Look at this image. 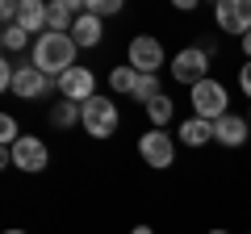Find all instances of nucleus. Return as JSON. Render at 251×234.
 Masks as SVG:
<instances>
[{
    "label": "nucleus",
    "instance_id": "f257e3e1",
    "mask_svg": "<svg viewBox=\"0 0 251 234\" xmlns=\"http://www.w3.org/2000/svg\"><path fill=\"white\" fill-rule=\"evenodd\" d=\"M75 50H80V46L72 42V34H50V29H46V34L34 42V59H29V63L59 84L63 75L75 67Z\"/></svg>",
    "mask_w": 251,
    "mask_h": 234
},
{
    "label": "nucleus",
    "instance_id": "f03ea898",
    "mask_svg": "<svg viewBox=\"0 0 251 234\" xmlns=\"http://www.w3.org/2000/svg\"><path fill=\"white\" fill-rule=\"evenodd\" d=\"M226 113H230L226 84H218V80H201L197 88H193V117H201V121H222Z\"/></svg>",
    "mask_w": 251,
    "mask_h": 234
},
{
    "label": "nucleus",
    "instance_id": "7ed1b4c3",
    "mask_svg": "<svg viewBox=\"0 0 251 234\" xmlns=\"http://www.w3.org/2000/svg\"><path fill=\"white\" fill-rule=\"evenodd\" d=\"M172 80L197 88L201 80H209V50L205 46H184V50L172 59Z\"/></svg>",
    "mask_w": 251,
    "mask_h": 234
},
{
    "label": "nucleus",
    "instance_id": "20e7f679",
    "mask_svg": "<svg viewBox=\"0 0 251 234\" xmlns=\"http://www.w3.org/2000/svg\"><path fill=\"white\" fill-rule=\"evenodd\" d=\"M117 121H122V117H117V105H113V100L92 96L88 105H84V121H80V126L88 130L92 138H109V134H117Z\"/></svg>",
    "mask_w": 251,
    "mask_h": 234
},
{
    "label": "nucleus",
    "instance_id": "39448f33",
    "mask_svg": "<svg viewBox=\"0 0 251 234\" xmlns=\"http://www.w3.org/2000/svg\"><path fill=\"white\" fill-rule=\"evenodd\" d=\"M138 155H143L147 167H159V171H163V167L176 163V142H172L168 130H151V134L138 138Z\"/></svg>",
    "mask_w": 251,
    "mask_h": 234
},
{
    "label": "nucleus",
    "instance_id": "423d86ee",
    "mask_svg": "<svg viewBox=\"0 0 251 234\" xmlns=\"http://www.w3.org/2000/svg\"><path fill=\"white\" fill-rule=\"evenodd\" d=\"M9 159H13V167H21V171H42L46 163H50V151H46V142H42V138L21 134L17 142L9 146Z\"/></svg>",
    "mask_w": 251,
    "mask_h": 234
},
{
    "label": "nucleus",
    "instance_id": "0eeeda50",
    "mask_svg": "<svg viewBox=\"0 0 251 234\" xmlns=\"http://www.w3.org/2000/svg\"><path fill=\"white\" fill-rule=\"evenodd\" d=\"M214 17H218V29H222V34L247 38L251 34V0H218Z\"/></svg>",
    "mask_w": 251,
    "mask_h": 234
},
{
    "label": "nucleus",
    "instance_id": "6e6552de",
    "mask_svg": "<svg viewBox=\"0 0 251 234\" xmlns=\"http://www.w3.org/2000/svg\"><path fill=\"white\" fill-rule=\"evenodd\" d=\"M130 67H134L138 75H155L163 67V42L151 34H138L134 42H130Z\"/></svg>",
    "mask_w": 251,
    "mask_h": 234
},
{
    "label": "nucleus",
    "instance_id": "1a4fd4ad",
    "mask_svg": "<svg viewBox=\"0 0 251 234\" xmlns=\"http://www.w3.org/2000/svg\"><path fill=\"white\" fill-rule=\"evenodd\" d=\"M59 92L63 100H75V105H88L92 96H97V75L88 71V67H72V71L59 80Z\"/></svg>",
    "mask_w": 251,
    "mask_h": 234
},
{
    "label": "nucleus",
    "instance_id": "9d476101",
    "mask_svg": "<svg viewBox=\"0 0 251 234\" xmlns=\"http://www.w3.org/2000/svg\"><path fill=\"white\" fill-rule=\"evenodd\" d=\"M50 75H42L34 63L29 67H17V80H13V96H21V100H38V96H46L50 92Z\"/></svg>",
    "mask_w": 251,
    "mask_h": 234
},
{
    "label": "nucleus",
    "instance_id": "9b49d317",
    "mask_svg": "<svg viewBox=\"0 0 251 234\" xmlns=\"http://www.w3.org/2000/svg\"><path fill=\"white\" fill-rule=\"evenodd\" d=\"M247 134H251V121L239 113H226L222 121H214V142H222V146H243Z\"/></svg>",
    "mask_w": 251,
    "mask_h": 234
},
{
    "label": "nucleus",
    "instance_id": "f8f14e48",
    "mask_svg": "<svg viewBox=\"0 0 251 234\" xmlns=\"http://www.w3.org/2000/svg\"><path fill=\"white\" fill-rule=\"evenodd\" d=\"M100 38H105V25H100V17H92V13H80L72 25V42L75 46H97Z\"/></svg>",
    "mask_w": 251,
    "mask_h": 234
},
{
    "label": "nucleus",
    "instance_id": "ddd939ff",
    "mask_svg": "<svg viewBox=\"0 0 251 234\" xmlns=\"http://www.w3.org/2000/svg\"><path fill=\"white\" fill-rule=\"evenodd\" d=\"M17 25L25 29V34H46V4L42 0H21V13H17Z\"/></svg>",
    "mask_w": 251,
    "mask_h": 234
},
{
    "label": "nucleus",
    "instance_id": "4468645a",
    "mask_svg": "<svg viewBox=\"0 0 251 234\" xmlns=\"http://www.w3.org/2000/svg\"><path fill=\"white\" fill-rule=\"evenodd\" d=\"M180 142H184V146H205V142H214V121H201V117L180 121Z\"/></svg>",
    "mask_w": 251,
    "mask_h": 234
},
{
    "label": "nucleus",
    "instance_id": "2eb2a0df",
    "mask_svg": "<svg viewBox=\"0 0 251 234\" xmlns=\"http://www.w3.org/2000/svg\"><path fill=\"white\" fill-rule=\"evenodd\" d=\"M50 121H54V126H63V130H67V126H80V121H84V105H75V100H59V105L50 109Z\"/></svg>",
    "mask_w": 251,
    "mask_h": 234
},
{
    "label": "nucleus",
    "instance_id": "dca6fc26",
    "mask_svg": "<svg viewBox=\"0 0 251 234\" xmlns=\"http://www.w3.org/2000/svg\"><path fill=\"white\" fill-rule=\"evenodd\" d=\"M138 80H143V75H138L134 67H113V75H109V84H113V92H126V96H134Z\"/></svg>",
    "mask_w": 251,
    "mask_h": 234
},
{
    "label": "nucleus",
    "instance_id": "f3484780",
    "mask_svg": "<svg viewBox=\"0 0 251 234\" xmlns=\"http://www.w3.org/2000/svg\"><path fill=\"white\" fill-rule=\"evenodd\" d=\"M147 117H151V130H163L172 121V100L168 96H155L151 105H147Z\"/></svg>",
    "mask_w": 251,
    "mask_h": 234
},
{
    "label": "nucleus",
    "instance_id": "a211bd4d",
    "mask_svg": "<svg viewBox=\"0 0 251 234\" xmlns=\"http://www.w3.org/2000/svg\"><path fill=\"white\" fill-rule=\"evenodd\" d=\"M155 96H163V92H159V80H155V75H143L138 88H134V100H143V109H147Z\"/></svg>",
    "mask_w": 251,
    "mask_h": 234
},
{
    "label": "nucleus",
    "instance_id": "6ab92c4d",
    "mask_svg": "<svg viewBox=\"0 0 251 234\" xmlns=\"http://www.w3.org/2000/svg\"><path fill=\"white\" fill-rule=\"evenodd\" d=\"M0 42H4V50H21V46H25L29 42V34H25V29H21V25H4V34H0Z\"/></svg>",
    "mask_w": 251,
    "mask_h": 234
},
{
    "label": "nucleus",
    "instance_id": "aec40b11",
    "mask_svg": "<svg viewBox=\"0 0 251 234\" xmlns=\"http://www.w3.org/2000/svg\"><path fill=\"white\" fill-rule=\"evenodd\" d=\"M84 13H92V17H113V13H122V0H84Z\"/></svg>",
    "mask_w": 251,
    "mask_h": 234
},
{
    "label": "nucleus",
    "instance_id": "412c9836",
    "mask_svg": "<svg viewBox=\"0 0 251 234\" xmlns=\"http://www.w3.org/2000/svg\"><path fill=\"white\" fill-rule=\"evenodd\" d=\"M17 138H21V134H17V121H13V117L4 113V117H0V142H4V151H9V146L17 142Z\"/></svg>",
    "mask_w": 251,
    "mask_h": 234
},
{
    "label": "nucleus",
    "instance_id": "4be33fe9",
    "mask_svg": "<svg viewBox=\"0 0 251 234\" xmlns=\"http://www.w3.org/2000/svg\"><path fill=\"white\" fill-rule=\"evenodd\" d=\"M239 88H243V96L251 100V59L243 63V71H239Z\"/></svg>",
    "mask_w": 251,
    "mask_h": 234
},
{
    "label": "nucleus",
    "instance_id": "5701e85b",
    "mask_svg": "<svg viewBox=\"0 0 251 234\" xmlns=\"http://www.w3.org/2000/svg\"><path fill=\"white\" fill-rule=\"evenodd\" d=\"M130 234H155V230H151V226H134V230H130Z\"/></svg>",
    "mask_w": 251,
    "mask_h": 234
},
{
    "label": "nucleus",
    "instance_id": "b1692460",
    "mask_svg": "<svg viewBox=\"0 0 251 234\" xmlns=\"http://www.w3.org/2000/svg\"><path fill=\"white\" fill-rule=\"evenodd\" d=\"M243 54H247V59H251V34L243 38Z\"/></svg>",
    "mask_w": 251,
    "mask_h": 234
},
{
    "label": "nucleus",
    "instance_id": "393cba45",
    "mask_svg": "<svg viewBox=\"0 0 251 234\" xmlns=\"http://www.w3.org/2000/svg\"><path fill=\"white\" fill-rule=\"evenodd\" d=\"M4 234H25V230H4Z\"/></svg>",
    "mask_w": 251,
    "mask_h": 234
},
{
    "label": "nucleus",
    "instance_id": "a878e982",
    "mask_svg": "<svg viewBox=\"0 0 251 234\" xmlns=\"http://www.w3.org/2000/svg\"><path fill=\"white\" fill-rule=\"evenodd\" d=\"M209 234H226V230H209Z\"/></svg>",
    "mask_w": 251,
    "mask_h": 234
},
{
    "label": "nucleus",
    "instance_id": "bb28decb",
    "mask_svg": "<svg viewBox=\"0 0 251 234\" xmlns=\"http://www.w3.org/2000/svg\"><path fill=\"white\" fill-rule=\"evenodd\" d=\"M247 121H251V117H247Z\"/></svg>",
    "mask_w": 251,
    "mask_h": 234
}]
</instances>
